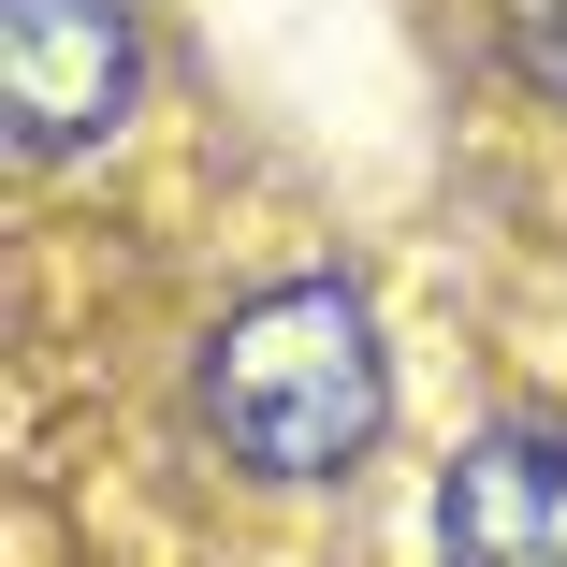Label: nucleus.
<instances>
[{
  "instance_id": "nucleus-2",
  "label": "nucleus",
  "mask_w": 567,
  "mask_h": 567,
  "mask_svg": "<svg viewBox=\"0 0 567 567\" xmlns=\"http://www.w3.org/2000/svg\"><path fill=\"white\" fill-rule=\"evenodd\" d=\"M436 567H567V436L495 422L436 466Z\"/></svg>"
},
{
  "instance_id": "nucleus-3",
  "label": "nucleus",
  "mask_w": 567,
  "mask_h": 567,
  "mask_svg": "<svg viewBox=\"0 0 567 567\" xmlns=\"http://www.w3.org/2000/svg\"><path fill=\"white\" fill-rule=\"evenodd\" d=\"M495 30L524 44V73H538V87H567V0H495Z\"/></svg>"
},
{
  "instance_id": "nucleus-1",
  "label": "nucleus",
  "mask_w": 567,
  "mask_h": 567,
  "mask_svg": "<svg viewBox=\"0 0 567 567\" xmlns=\"http://www.w3.org/2000/svg\"><path fill=\"white\" fill-rule=\"evenodd\" d=\"M189 408H204V451L262 495H306V481H350L364 436H379V350H364V306L334 277H262L218 306L204 364H189Z\"/></svg>"
}]
</instances>
